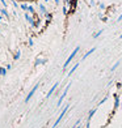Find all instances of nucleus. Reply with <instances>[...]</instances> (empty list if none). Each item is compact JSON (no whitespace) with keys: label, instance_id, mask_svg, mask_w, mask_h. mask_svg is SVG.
<instances>
[{"label":"nucleus","instance_id":"f257e3e1","mask_svg":"<svg viewBox=\"0 0 122 128\" xmlns=\"http://www.w3.org/2000/svg\"><path fill=\"white\" fill-rule=\"evenodd\" d=\"M79 50H80V47L78 46V47H76V48H75V50L72 51V54H71V55H70V56L67 58V60H66V63H65V66H63V68H65V69H66V67H68V64H70V63L72 62V59L75 58V55L78 54V51H79Z\"/></svg>","mask_w":122,"mask_h":128},{"label":"nucleus","instance_id":"f03ea898","mask_svg":"<svg viewBox=\"0 0 122 128\" xmlns=\"http://www.w3.org/2000/svg\"><path fill=\"white\" fill-rule=\"evenodd\" d=\"M68 108H70V104H66V107L63 108V110H62V112H60V115L58 116V119H56V122H55V124H54V128H56V126H58V124L60 123V120L63 119V116L66 115V112H67V110H68Z\"/></svg>","mask_w":122,"mask_h":128},{"label":"nucleus","instance_id":"7ed1b4c3","mask_svg":"<svg viewBox=\"0 0 122 128\" xmlns=\"http://www.w3.org/2000/svg\"><path fill=\"white\" fill-rule=\"evenodd\" d=\"M70 88H71V84H68V85H67V88L65 89V92H63L62 97L59 98V101H58V106H60V104H62V102H63V100L66 98V96H67V92H68V89H70Z\"/></svg>","mask_w":122,"mask_h":128},{"label":"nucleus","instance_id":"20e7f679","mask_svg":"<svg viewBox=\"0 0 122 128\" xmlns=\"http://www.w3.org/2000/svg\"><path fill=\"white\" fill-rule=\"evenodd\" d=\"M38 86H39V85L37 84V85H36V86H34V88H33V89L30 90V93H29V94L26 96V98H25V102H26V103H28L29 101H30V98H32L33 96H34V93H36V90L38 89Z\"/></svg>","mask_w":122,"mask_h":128},{"label":"nucleus","instance_id":"39448f33","mask_svg":"<svg viewBox=\"0 0 122 128\" xmlns=\"http://www.w3.org/2000/svg\"><path fill=\"white\" fill-rule=\"evenodd\" d=\"M56 88H58V82H56V84H54V85H53V88H51V89L49 90V93H47V97H50L51 94H53V93L55 92V89H56Z\"/></svg>","mask_w":122,"mask_h":128},{"label":"nucleus","instance_id":"423d86ee","mask_svg":"<svg viewBox=\"0 0 122 128\" xmlns=\"http://www.w3.org/2000/svg\"><path fill=\"white\" fill-rule=\"evenodd\" d=\"M95 50H96V47H92V48H91V50H89V51L87 52V54H85L84 56H83V59H87V58H88V56L92 54V52H95Z\"/></svg>","mask_w":122,"mask_h":128},{"label":"nucleus","instance_id":"0eeeda50","mask_svg":"<svg viewBox=\"0 0 122 128\" xmlns=\"http://www.w3.org/2000/svg\"><path fill=\"white\" fill-rule=\"evenodd\" d=\"M78 67H79V63H76V66H75V67H72V69H71V71H70L68 72V76H71V74L75 72V71H76V69H78Z\"/></svg>","mask_w":122,"mask_h":128},{"label":"nucleus","instance_id":"6e6552de","mask_svg":"<svg viewBox=\"0 0 122 128\" xmlns=\"http://www.w3.org/2000/svg\"><path fill=\"white\" fill-rule=\"evenodd\" d=\"M118 66H119V62H117V63H115V64H114V66L112 67V71H114V69H115V68H117Z\"/></svg>","mask_w":122,"mask_h":128},{"label":"nucleus","instance_id":"1a4fd4ad","mask_svg":"<svg viewBox=\"0 0 122 128\" xmlns=\"http://www.w3.org/2000/svg\"><path fill=\"white\" fill-rule=\"evenodd\" d=\"M101 33H102V30H100V32H97V34H95V36H93V37H95V38H97V37H98V36H100V34H101Z\"/></svg>","mask_w":122,"mask_h":128},{"label":"nucleus","instance_id":"9d476101","mask_svg":"<svg viewBox=\"0 0 122 128\" xmlns=\"http://www.w3.org/2000/svg\"><path fill=\"white\" fill-rule=\"evenodd\" d=\"M0 73L4 74V73H5V69H4V68H2V69H0Z\"/></svg>","mask_w":122,"mask_h":128},{"label":"nucleus","instance_id":"9b49d317","mask_svg":"<svg viewBox=\"0 0 122 128\" xmlns=\"http://www.w3.org/2000/svg\"><path fill=\"white\" fill-rule=\"evenodd\" d=\"M118 21H122V14H121V16L118 17Z\"/></svg>","mask_w":122,"mask_h":128},{"label":"nucleus","instance_id":"f8f14e48","mask_svg":"<svg viewBox=\"0 0 122 128\" xmlns=\"http://www.w3.org/2000/svg\"><path fill=\"white\" fill-rule=\"evenodd\" d=\"M74 128H79V122H78V123H76V126H75Z\"/></svg>","mask_w":122,"mask_h":128},{"label":"nucleus","instance_id":"ddd939ff","mask_svg":"<svg viewBox=\"0 0 122 128\" xmlns=\"http://www.w3.org/2000/svg\"><path fill=\"white\" fill-rule=\"evenodd\" d=\"M119 38H122V34H121V36H119Z\"/></svg>","mask_w":122,"mask_h":128}]
</instances>
